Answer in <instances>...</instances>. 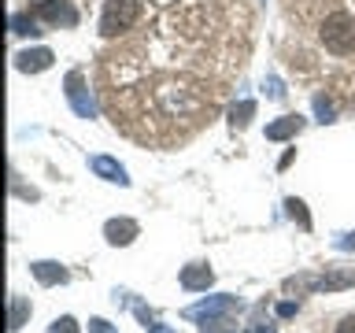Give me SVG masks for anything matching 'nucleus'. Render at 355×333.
<instances>
[{"instance_id":"obj_3","label":"nucleus","mask_w":355,"mask_h":333,"mask_svg":"<svg viewBox=\"0 0 355 333\" xmlns=\"http://www.w3.org/2000/svg\"><path fill=\"white\" fill-rule=\"evenodd\" d=\"M37 15L44 22H52V26H74L78 22V11L67 4V0H44V4L37 8Z\"/></svg>"},{"instance_id":"obj_1","label":"nucleus","mask_w":355,"mask_h":333,"mask_svg":"<svg viewBox=\"0 0 355 333\" xmlns=\"http://www.w3.org/2000/svg\"><path fill=\"white\" fill-rule=\"evenodd\" d=\"M322 44H326L329 52H352L355 49V19L348 11H333V15L322 22Z\"/></svg>"},{"instance_id":"obj_4","label":"nucleus","mask_w":355,"mask_h":333,"mask_svg":"<svg viewBox=\"0 0 355 333\" xmlns=\"http://www.w3.org/2000/svg\"><path fill=\"white\" fill-rule=\"evenodd\" d=\"M15 67H19V71H30V74L49 71V67H52V52L49 49H26V52L15 56Z\"/></svg>"},{"instance_id":"obj_8","label":"nucleus","mask_w":355,"mask_h":333,"mask_svg":"<svg viewBox=\"0 0 355 333\" xmlns=\"http://www.w3.org/2000/svg\"><path fill=\"white\" fill-rule=\"evenodd\" d=\"M211 282H215V274H211V266H204V263H193V266L182 271V285L185 289H207Z\"/></svg>"},{"instance_id":"obj_9","label":"nucleus","mask_w":355,"mask_h":333,"mask_svg":"<svg viewBox=\"0 0 355 333\" xmlns=\"http://www.w3.org/2000/svg\"><path fill=\"white\" fill-rule=\"evenodd\" d=\"M30 271H33V278H37L41 285H60V282H67V271H63L60 263H33Z\"/></svg>"},{"instance_id":"obj_15","label":"nucleus","mask_w":355,"mask_h":333,"mask_svg":"<svg viewBox=\"0 0 355 333\" xmlns=\"http://www.w3.org/2000/svg\"><path fill=\"white\" fill-rule=\"evenodd\" d=\"M11 26H15V33H41L37 22L26 19V15H15V19H11Z\"/></svg>"},{"instance_id":"obj_12","label":"nucleus","mask_w":355,"mask_h":333,"mask_svg":"<svg viewBox=\"0 0 355 333\" xmlns=\"http://www.w3.org/2000/svg\"><path fill=\"white\" fill-rule=\"evenodd\" d=\"M200 333H237V326H233L230 318H204Z\"/></svg>"},{"instance_id":"obj_16","label":"nucleus","mask_w":355,"mask_h":333,"mask_svg":"<svg viewBox=\"0 0 355 333\" xmlns=\"http://www.w3.org/2000/svg\"><path fill=\"white\" fill-rule=\"evenodd\" d=\"M52 333H78V322L67 315V318H55L52 322Z\"/></svg>"},{"instance_id":"obj_11","label":"nucleus","mask_w":355,"mask_h":333,"mask_svg":"<svg viewBox=\"0 0 355 333\" xmlns=\"http://www.w3.org/2000/svg\"><path fill=\"white\" fill-rule=\"evenodd\" d=\"M26 315H30V304L22 296H11V330H19L26 322Z\"/></svg>"},{"instance_id":"obj_18","label":"nucleus","mask_w":355,"mask_h":333,"mask_svg":"<svg viewBox=\"0 0 355 333\" xmlns=\"http://www.w3.org/2000/svg\"><path fill=\"white\" fill-rule=\"evenodd\" d=\"M333 333H355V315H348V318H340L337 326H333Z\"/></svg>"},{"instance_id":"obj_19","label":"nucleus","mask_w":355,"mask_h":333,"mask_svg":"<svg viewBox=\"0 0 355 333\" xmlns=\"http://www.w3.org/2000/svg\"><path fill=\"white\" fill-rule=\"evenodd\" d=\"M89 333H115V330H111L104 318H93V322H89Z\"/></svg>"},{"instance_id":"obj_14","label":"nucleus","mask_w":355,"mask_h":333,"mask_svg":"<svg viewBox=\"0 0 355 333\" xmlns=\"http://www.w3.org/2000/svg\"><path fill=\"white\" fill-rule=\"evenodd\" d=\"M277 326H274V318H266V315H255L252 322H248V330L244 333H274Z\"/></svg>"},{"instance_id":"obj_20","label":"nucleus","mask_w":355,"mask_h":333,"mask_svg":"<svg viewBox=\"0 0 355 333\" xmlns=\"http://www.w3.org/2000/svg\"><path fill=\"white\" fill-rule=\"evenodd\" d=\"M152 333H174V330H171V326H155Z\"/></svg>"},{"instance_id":"obj_7","label":"nucleus","mask_w":355,"mask_h":333,"mask_svg":"<svg viewBox=\"0 0 355 333\" xmlns=\"http://www.w3.org/2000/svg\"><path fill=\"white\" fill-rule=\"evenodd\" d=\"M300 130H304V119H300V115H285V119H277V122L266 126V137H270V141H285V137H293V133H300Z\"/></svg>"},{"instance_id":"obj_5","label":"nucleus","mask_w":355,"mask_h":333,"mask_svg":"<svg viewBox=\"0 0 355 333\" xmlns=\"http://www.w3.org/2000/svg\"><path fill=\"white\" fill-rule=\"evenodd\" d=\"M237 307V296H215V300H204V304H196L189 311V318H215V315H226V311Z\"/></svg>"},{"instance_id":"obj_17","label":"nucleus","mask_w":355,"mask_h":333,"mask_svg":"<svg viewBox=\"0 0 355 333\" xmlns=\"http://www.w3.org/2000/svg\"><path fill=\"white\" fill-rule=\"evenodd\" d=\"M288 211H293V219H300V226H311V219H307V211H304V204H300V200H288Z\"/></svg>"},{"instance_id":"obj_6","label":"nucleus","mask_w":355,"mask_h":333,"mask_svg":"<svg viewBox=\"0 0 355 333\" xmlns=\"http://www.w3.org/2000/svg\"><path fill=\"white\" fill-rule=\"evenodd\" d=\"M104 237L111 244H130L133 237H137V222H133V219H111L104 226Z\"/></svg>"},{"instance_id":"obj_13","label":"nucleus","mask_w":355,"mask_h":333,"mask_svg":"<svg viewBox=\"0 0 355 333\" xmlns=\"http://www.w3.org/2000/svg\"><path fill=\"white\" fill-rule=\"evenodd\" d=\"M252 111H255V104H252V100H244L241 108H233V126H237V130H244V126H248V119H252Z\"/></svg>"},{"instance_id":"obj_2","label":"nucleus","mask_w":355,"mask_h":333,"mask_svg":"<svg viewBox=\"0 0 355 333\" xmlns=\"http://www.w3.org/2000/svg\"><path fill=\"white\" fill-rule=\"evenodd\" d=\"M141 15V0H107L104 4V15H100V33L104 37H119L126 33Z\"/></svg>"},{"instance_id":"obj_10","label":"nucleus","mask_w":355,"mask_h":333,"mask_svg":"<svg viewBox=\"0 0 355 333\" xmlns=\"http://www.w3.org/2000/svg\"><path fill=\"white\" fill-rule=\"evenodd\" d=\"M93 171L100 174V178H107V182H119V185H126V171L115 163V160H107V155H96L93 160Z\"/></svg>"}]
</instances>
